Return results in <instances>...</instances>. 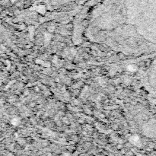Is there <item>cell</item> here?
<instances>
[{
	"label": "cell",
	"mask_w": 156,
	"mask_h": 156,
	"mask_svg": "<svg viewBox=\"0 0 156 156\" xmlns=\"http://www.w3.org/2000/svg\"><path fill=\"white\" fill-rule=\"evenodd\" d=\"M130 141H131L132 142H133V143L136 144V142H139V139L137 137V136H133V137H132V138H131Z\"/></svg>",
	"instance_id": "cell-1"
},
{
	"label": "cell",
	"mask_w": 156,
	"mask_h": 156,
	"mask_svg": "<svg viewBox=\"0 0 156 156\" xmlns=\"http://www.w3.org/2000/svg\"><path fill=\"white\" fill-rule=\"evenodd\" d=\"M136 69V66H128V69L130 70V71H134Z\"/></svg>",
	"instance_id": "cell-2"
}]
</instances>
